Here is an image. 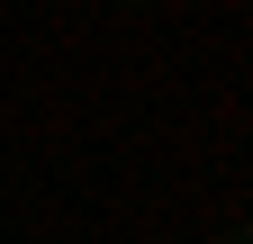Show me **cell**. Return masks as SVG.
Instances as JSON below:
<instances>
[{
  "label": "cell",
  "mask_w": 253,
  "mask_h": 244,
  "mask_svg": "<svg viewBox=\"0 0 253 244\" xmlns=\"http://www.w3.org/2000/svg\"><path fill=\"white\" fill-rule=\"evenodd\" d=\"M208 244H253V217H226V226H217Z\"/></svg>",
  "instance_id": "obj_1"
},
{
  "label": "cell",
  "mask_w": 253,
  "mask_h": 244,
  "mask_svg": "<svg viewBox=\"0 0 253 244\" xmlns=\"http://www.w3.org/2000/svg\"><path fill=\"white\" fill-rule=\"evenodd\" d=\"M118 9H154V0H118Z\"/></svg>",
  "instance_id": "obj_2"
}]
</instances>
